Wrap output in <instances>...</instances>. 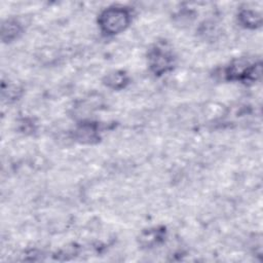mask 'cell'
Segmentation results:
<instances>
[{
	"instance_id": "6da1fadb",
	"label": "cell",
	"mask_w": 263,
	"mask_h": 263,
	"mask_svg": "<svg viewBox=\"0 0 263 263\" xmlns=\"http://www.w3.org/2000/svg\"><path fill=\"white\" fill-rule=\"evenodd\" d=\"M101 16V26L108 33H118L128 24V14L123 9H108Z\"/></svg>"
},
{
	"instance_id": "7a4b0ae2",
	"label": "cell",
	"mask_w": 263,
	"mask_h": 263,
	"mask_svg": "<svg viewBox=\"0 0 263 263\" xmlns=\"http://www.w3.org/2000/svg\"><path fill=\"white\" fill-rule=\"evenodd\" d=\"M150 60H151V66L154 68V71L157 73H161L165 71L172 63L171 55L166 51H164L162 48H156L152 52Z\"/></svg>"
}]
</instances>
